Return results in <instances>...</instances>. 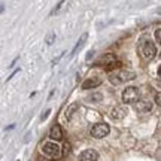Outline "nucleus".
Segmentation results:
<instances>
[{
  "label": "nucleus",
  "instance_id": "nucleus-1",
  "mask_svg": "<svg viewBox=\"0 0 161 161\" xmlns=\"http://www.w3.org/2000/svg\"><path fill=\"white\" fill-rule=\"evenodd\" d=\"M136 78V75L133 72H127V70H115V72H110L109 73V80L114 85H119L124 84L127 80H131Z\"/></svg>",
  "mask_w": 161,
  "mask_h": 161
},
{
  "label": "nucleus",
  "instance_id": "nucleus-2",
  "mask_svg": "<svg viewBox=\"0 0 161 161\" xmlns=\"http://www.w3.org/2000/svg\"><path fill=\"white\" fill-rule=\"evenodd\" d=\"M140 98V92L136 86H127L125 90L122 91V102L125 104H133L137 103Z\"/></svg>",
  "mask_w": 161,
  "mask_h": 161
},
{
  "label": "nucleus",
  "instance_id": "nucleus-3",
  "mask_svg": "<svg viewBox=\"0 0 161 161\" xmlns=\"http://www.w3.org/2000/svg\"><path fill=\"white\" fill-rule=\"evenodd\" d=\"M100 64H102V66L104 67V70L110 72L112 69H116V67H118L121 63L118 61L116 55H114V54H106V55H103V58H102Z\"/></svg>",
  "mask_w": 161,
  "mask_h": 161
},
{
  "label": "nucleus",
  "instance_id": "nucleus-4",
  "mask_svg": "<svg viewBox=\"0 0 161 161\" xmlns=\"http://www.w3.org/2000/svg\"><path fill=\"white\" fill-rule=\"evenodd\" d=\"M109 131L110 128L106 122H98V124H96L91 128V136L96 139H102V137H106L109 134Z\"/></svg>",
  "mask_w": 161,
  "mask_h": 161
},
{
  "label": "nucleus",
  "instance_id": "nucleus-5",
  "mask_svg": "<svg viewBox=\"0 0 161 161\" xmlns=\"http://www.w3.org/2000/svg\"><path fill=\"white\" fill-rule=\"evenodd\" d=\"M142 54L146 58H154L157 55V46L148 39L142 40Z\"/></svg>",
  "mask_w": 161,
  "mask_h": 161
},
{
  "label": "nucleus",
  "instance_id": "nucleus-6",
  "mask_svg": "<svg viewBox=\"0 0 161 161\" xmlns=\"http://www.w3.org/2000/svg\"><path fill=\"white\" fill-rule=\"evenodd\" d=\"M43 154L46 157H49V158H57L60 155V146L55 143H52V142H48V143L43 145Z\"/></svg>",
  "mask_w": 161,
  "mask_h": 161
},
{
  "label": "nucleus",
  "instance_id": "nucleus-7",
  "mask_svg": "<svg viewBox=\"0 0 161 161\" xmlns=\"http://www.w3.org/2000/svg\"><path fill=\"white\" fill-rule=\"evenodd\" d=\"M79 160L80 161H97L98 160L97 151H94V149L82 151V152H80V155H79Z\"/></svg>",
  "mask_w": 161,
  "mask_h": 161
},
{
  "label": "nucleus",
  "instance_id": "nucleus-8",
  "mask_svg": "<svg viewBox=\"0 0 161 161\" xmlns=\"http://www.w3.org/2000/svg\"><path fill=\"white\" fill-rule=\"evenodd\" d=\"M49 137L52 140H61L63 139V130H61V127L55 124V125H52L51 131H49Z\"/></svg>",
  "mask_w": 161,
  "mask_h": 161
},
{
  "label": "nucleus",
  "instance_id": "nucleus-9",
  "mask_svg": "<svg viewBox=\"0 0 161 161\" xmlns=\"http://www.w3.org/2000/svg\"><path fill=\"white\" fill-rule=\"evenodd\" d=\"M86 39H88V33H82V35H80V37L78 39V42H76V45L73 46V49H72V52H70V57H73V55H75L76 52H78V51L80 49V48L84 46V43L86 42Z\"/></svg>",
  "mask_w": 161,
  "mask_h": 161
},
{
  "label": "nucleus",
  "instance_id": "nucleus-10",
  "mask_svg": "<svg viewBox=\"0 0 161 161\" xmlns=\"http://www.w3.org/2000/svg\"><path fill=\"white\" fill-rule=\"evenodd\" d=\"M125 115H127V109L124 106H116L115 109L110 112V116H112L114 119H122Z\"/></svg>",
  "mask_w": 161,
  "mask_h": 161
},
{
  "label": "nucleus",
  "instance_id": "nucleus-11",
  "mask_svg": "<svg viewBox=\"0 0 161 161\" xmlns=\"http://www.w3.org/2000/svg\"><path fill=\"white\" fill-rule=\"evenodd\" d=\"M102 85V80L98 79V78H90V79L84 80V84H82V88L84 90H90V88H96V86Z\"/></svg>",
  "mask_w": 161,
  "mask_h": 161
},
{
  "label": "nucleus",
  "instance_id": "nucleus-12",
  "mask_svg": "<svg viewBox=\"0 0 161 161\" xmlns=\"http://www.w3.org/2000/svg\"><path fill=\"white\" fill-rule=\"evenodd\" d=\"M136 109H137L139 112H149V110L152 109V104H151L149 102H139L137 106H136Z\"/></svg>",
  "mask_w": 161,
  "mask_h": 161
},
{
  "label": "nucleus",
  "instance_id": "nucleus-13",
  "mask_svg": "<svg viewBox=\"0 0 161 161\" xmlns=\"http://www.w3.org/2000/svg\"><path fill=\"white\" fill-rule=\"evenodd\" d=\"M76 109H78V104H76V103L70 104L69 108L66 109V118H67V119H70V118H72V115L75 114V110H76Z\"/></svg>",
  "mask_w": 161,
  "mask_h": 161
},
{
  "label": "nucleus",
  "instance_id": "nucleus-14",
  "mask_svg": "<svg viewBox=\"0 0 161 161\" xmlns=\"http://www.w3.org/2000/svg\"><path fill=\"white\" fill-rule=\"evenodd\" d=\"M54 42H55V33L49 31V33L45 36V43H46V45H52Z\"/></svg>",
  "mask_w": 161,
  "mask_h": 161
},
{
  "label": "nucleus",
  "instance_id": "nucleus-15",
  "mask_svg": "<svg viewBox=\"0 0 161 161\" xmlns=\"http://www.w3.org/2000/svg\"><path fill=\"white\" fill-rule=\"evenodd\" d=\"M64 5H66V0H61V2H60V3H58V5L51 11V15H55V14H58V12L61 11V8H63Z\"/></svg>",
  "mask_w": 161,
  "mask_h": 161
},
{
  "label": "nucleus",
  "instance_id": "nucleus-16",
  "mask_svg": "<svg viewBox=\"0 0 161 161\" xmlns=\"http://www.w3.org/2000/svg\"><path fill=\"white\" fill-rule=\"evenodd\" d=\"M102 98H103L102 94H92V96L88 97V100H91V102H98V100H102Z\"/></svg>",
  "mask_w": 161,
  "mask_h": 161
},
{
  "label": "nucleus",
  "instance_id": "nucleus-17",
  "mask_svg": "<svg viewBox=\"0 0 161 161\" xmlns=\"http://www.w3.org/2000/svg\"><path fill=\"white\" fill-rule=\"evenodd\" d=\"M154 35H155V40H157V43H161V29H157Z\"/></svg>",
  "mask_w": 161,
  "mask_h": 161
},
{
  "label": "nucleus",
  "instance_id": "nucleus-18",
  "mask_svg": "<svg viewBox=\"0 0 161 161\" xmlns=\"http://www.w3.org/2000/svg\"><path fill=\"white\" fill-rule=\"evenodd\" d=\"M63 154H64V155H67V154H70V143H64Z\"/></svg>",
  "mask_w": 161,
  "mask_h": 161
},
{
  "label": "nucleus",
  "instance_id": "nucleus-19",
  "mask_svg": "<svg viewBox=\"0 0 161 161\" xmlns=\"http://www.w3.org/2000/svg\"><path fill=\"white\" fill-rule=\"evenodd\" d=\"M49 114H51V109H46V110H45V114H42V118H40V119H42V121H43V119H46Z\"/></svg>",
  "mask_w": 161,
  "mask_h": 161
},
{
  "label": "nucleus",
  "instance_id": "nucleus-20",
  "mask_svg": "<svg viewBox=\"0 0 161 161\" xmlns=\"http://www.w3.org/2000/svg\"><path fill=\"white\" fill-rule=\"evenodd\" d=\"M155 103L161 106V92H157V96H155Z\"/></svg>",
  "mask_w": 161,
  "mask_h": 161
},
{
  "label": "nucleus",
  "instance_id": "nucleus-21",
  "mask_svg": "<svg viewBox=\"0 0 161 161\" xmlns=\"http://www.w3.org/2000/svg\"><path fill=\"white\" fill-rule=\"evenodd\" d=\"M18 72H19V67H18V69H15V70H14V72H12V73H11V76H9V78H8V79H6V80H11L12 78H14V76L17 75Z\"/></svg>",
  "mask_w": 161,
  "mask_h": 161
},
{
  "label": "nucleus",
  "instance_id": "nucleus-22",
  "mask_svg": "<svg viewBox=\"0 0 161 161\" xmlns=\"http://www.w3.org/2000/svg\"><path fill=\"white\" fill-rule=\"evenodd\" d=\"M158 76H161V64H160V67H158Z\"/></svg>",
  "mask_w": 161,
  "mask_h": 161
}]
</instances>
